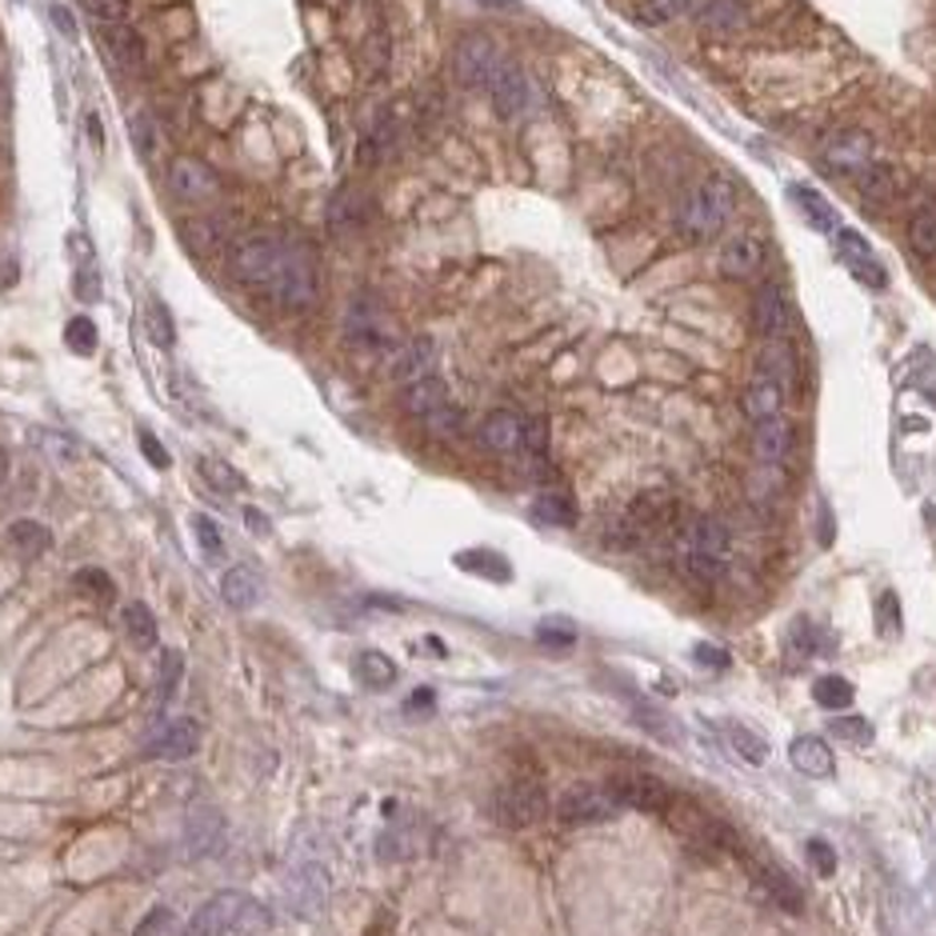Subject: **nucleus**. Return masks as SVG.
<instances>
[{
  "mask_svg": "<svg viewBox=\"0 0 936 936\" xmlns=\"http://www.w3.org/2000/svg\"><path fill=\"white\" fill-rule=\"evenodd\" d=\"M757 877L765 880L768 897L777 900V905H785L788 913H800L805 908V897H800V888L793 885V880L785 877V868H773V865H757Z\"/></svg>",
  "mask_w": 936,
  "mask_h": 936,
  "instance_id": "473e14b6",
  "label": "nucleus"
},
{
  "mask_svg": "<svg viewBox=\"0 0 936 936\" xmlns=\"http://www.w3.org/2000/svg\"><path fill=\"white\" fill-rule=\"evenodd\" d=\"M837 249H840V260L853 269V277L865 280L868 289H885V280H888L885 269H880L877 257H873V245H868L857 229H837Z\"/></svg>",
  "mask_w": 936,
  "mask_h": 936,
  "instance_id": "a211bd4d",
  "label": "nucleus"
},
{
  "mask_svg": "<svg viewBox=\"0 0 936 936\" xmlns=\"http://www.w3.org/2000/svg\"><path fill=\"white\" fill-rule=\"evenodd\" d=\"M132 145H137V152L145 160H157L160 157V129H157V120L152 117H137L132 120Z\"/></svg>",
  "mask_w": 936,
  "mask_h": 936,
  "instance_id": "37998d69",
  "label": "nucleus"
},
{
  "mask_svg": "<svg viewBox=\"0 0 936 936\" xmlns=\"http://www.w3.org/2000/svg\"><path fill=\"white\" fill-rule=\"evenodd\" d=\"M688 12H693V0H640L637 4V20L640 24H653V29L673 24V20L688 17Z\"/></svg>",
  "mask_w": 936,
  "mask_h": 936,
  "instance_id": "e433bc0d",
  "label": "nucleus"
},
{
  "mask_svg": "<svg viewBox=\"0 0 936 936\" xmlns=\"http://www.w3.org/2000/svg\"><path fill=\"white\" fill-rule=\"evenodd\" d=\"M532 512H537V520H545V525H557V528L577 525V505H572L565 492H540Z\"/></svg>",
  "mask_w": 936,
  "mask_h": 936,
  "instance_id": "4c0bfd02",
  "label": "nucleus"
},
{
  "mask_svg": "<svg viewBox=\"0 0 936 936\" xmlns=\"http://www.w3.org/2000/svg\"><path fill=\"white\" fill-rule=\"evenodd\" d=\"M104 44H109L112 60H117L125 72H137L140 64H145V40H140V32L132 29L129 20L104 24Z\"/></svg>",
  "mask_w": 936,
  "mask_h": 936,
  "instance_id": "a878e982",
  "label": "nucleus"
},
{
  "mask_svg": "<svg viewBox=\"0 0 936 936\" xmlns=\"http://www.w3.org/2000/svg\"><path fill=\"white\" fill-rule=\"evenodd\" d=\"M753 325L765 340H785L788 325H793V309H788L785 292L777 285H765V289L753 297Z\"/></svg>",
  "mask_w": 936,
  "mask_h": 936,
  "instance_id": "4be33fe9",
  "label": "nucleus"
},
{
  "mask_svg": "<svg viewBox=\"0 0 936 936\" xmlns=\"http://www.w3.org/2000/svg\"><path fill=\"white\" fill-rule=\"evenodd\" d=\"M785 405H788V389L777 377H765V372H757V377L748 380L745 397H740V409H745V417L753 420V425L785 417Z\"/></svg>",
  "mask_w": 936,
  "mask_h": 936,
  "instance_id": "dca6fc26",
  "label": "nucleus"
},
{
  "mask_svg": "<svg viewBox=\"0 0 936 936\" xmlns=\"http://www.w3.org/2000/svg\"><path fill=\"white\" fill-rule=\"evenodd\" d=\"M220 597L229 608H252L260 600V577L252 572L249 565H232L225 577H220Z\"/></svg>",
  "mask_w": 936,
  "mask_h": 936,
  "instance_id": "bb28decb",
  "label": "nucleus"
},
{
  "mask_svg": "<svg viewBox=\"0 0 936 936\" xmlns=\"http://www.w3.org/2000/svg\"><path fill=\"white\" fill-rule=\"evenodd\" d=\"M480 445L497 457H517L525 449V417L512 409H497L480 420Z\"/></svg>",
  "mask_w": 936,
  "mask_h": 936,
  "instance_id": "2eb2a0df",
  "label": "nucleus"
},
{
  "mask_svg": "<svg viewBox=\"0 0 936 936\" xmlns=\"http://www.w3.org/2000/svg\"><path fill=\"white\" fill-rule=\"evenodd\" d=\"M169 189L177 200H189V205H205V200L217 197L220 180L217 172L197 157H177L169 165Z\"/></svg>",
  "mask_w": 936,
  "mask_h": 936,
  "instance_id": "9b49d317",
  "label": "nucleus"
},
{
  "mask_svg": "<svg viewBox=\"0 0 936 936\" xmlns=\"http://www.w3.org/2000/svg\"><path fill=\"white\" fill-rule=\"evenodd\" d=\"M425 429H429L432 437H457V432L465 429V412H460L452 400H445L440 409H432L429 417H425Z\"/></svg>",
  "mask_w": 936,
  "mask_h": 936,
  "instance_id": "79ce46f5",
  "label": "nucleus"
},
{
  "mask_svg": "<svg viewBox=\"0 0 936 936\" xmlns=\"http://www.w3.org/2000/svg\"><path fill=\"white\" fill-rule=\"evenodd\" d=\"M289 897L300 917H317L325 897H329V873L320 865H312V860L309 865H297L289 873Z\"/></svg>",
  "mask_w": 936,
  "mask_h": 936,
  "instance_id": "6ab92c4d",
  "label": "nucleus"
},
{
  "mask_svg": "<svg viewBox=\"0 0 936 936\" xmlns=\"http://www.w3.org/2000/svg\"><path fill=\"white\" fill-rule=\"evenodd\" d=\"M813 700H817L820 708H828V713H845V708L857 700V688L848 685L845 677H820L817 685H813Z\"/></svg>",
  "mask_w": 936,
  "mask_h": 936,
  "instance_id": "c9c22d12",
  "label": "nucleus"
},
{
  "mask_svg": "<svg viewBox=\"0 0 936 936\" xmlns=\"http://www.w3.org/2000/svg\"><path fill=\"white\" fill-rule=\"evenodd\" d=\"M345 337L357 349H389L392 345V320L385 312V305H377L372 297H357L345 309Z\"/></svg>",
  "mask_w": 936,
  "mask_h": 936,
  "instance_id": "0eeeda50",
  "label": "nucleus"
},
{
  "mask_svg": "<svg viewBox=\"0 0 936 936\" xmlns=\"http://www.w3.org/2000/svg\"><path fill=\"white\" fill-rule=\"evenodd\" d=\"M797 205L808 212V220L817 225L820 232H833L837 229V212H833V205H828L825 197H820L817 189H808V185H797Z\"/></svg>",
  "mask_w": 936,
  "mask_h": 936,
  "instance_id": "a19ab883",
  "label": "nucleus"
},
{
  "mask_svg": "<svg viewBox=\"0 0 936 936\" xmlns=\"http://www.w3.org/2000/svg\"><path fill=\"white\" fill-rule=\"evenodd\" d=\"M89 17H97L100 24H120L129 17V0H80Z\"/></svg>",
  "mask_w": 936,
  "mask_h": 936,
  "instance_id": "3c124183",
  "label": "nucleus"
},
{
  "mask_svg": "<svg viewBox=\"0 0 936 936\" xmlns=\"http://www.w3.org/2000/svg\"><path fill=\"white\" fill-rule=\"evenodd\" d=\"M220 845H225V817L212 805L192 808L189 820H185V857L189 860L212 857Z\"/></svg>",
  "mask_w": 936,
  "mask_h": 936,
  "instance_id": "ddd939ff",
  "label": "nucleus"
},
{
  "mask_svg": "<svg viewBox=\"0 0 936 936\" xmlns=\"http://www.w3.org/2000/svg\"><path fill=\"white\" fill-rule=\"evenodd\" d=\"M405 708H409V713H417V708H425V713H429V708H432V693H429V688H420V693H412Z\"/></svg>",
  "mask_w": 936,
  "mask_h": 936,
  "instance_id": "680f3d73",
  "label": "nucleus"
},
{
  "mask_svg": "<svg viewBox=\"0 0 936 936\" xmlns=\"http://www.w3.org/2000/svg\"><path fill=\"white\" fill-rule=\"evenodd\" d=\"M693 20L708 37H737V32L748 29V9L740 0H705V4L693 9Z\"/></svg>",
  "mask_w": 936,
  "mask_h": 936,
  "instance_id": "aec40b11",
  "label": "nucleus"
},
{
  "mask_svg": "<svg viewBox=\"0 0 936 936\" xmlns=\"http://www.w3.org/2000/svg\"><path fill=\"white\" fill-rule=\"evenodd\" d=\"M908 245H913V252L925 260L936 257V205H925V209L913 212V220H908Z\"/></svg>",
  "mask_w": 936,
  "mask_h": 936,
  "instance_id": "2f4dec72",
  "label": "nucleus"
},
{
  "mask_svg": "<svg viewBox=\"0 0 936 936\" xmlns=\"http://www.w3.org/2000/svg\"><path fill=\"white\" fill-rule=\"evenodd\" d=\"M725 737H728V745H733V753H737L745 765H765V760H768L765 737H760V733H753V728L737 725V720H728Z\"/></svg>",
  "mask_w": 936,
  "mask_h": 936,
  "instance_id": "7c9ffc66",
  "label": "nucleus"
},
{
  "mask_svg": "<svg viewBox=\"0 0 936 936\" xmlns=\"http://www.w3.org/2000/svg\"><path fill=\"white\" fill-rule=\"evenodd\" d=\"M820 160H825V169L837 172V177H860L865 169L877 165V145H873L868 132L848 129V132H837L833 140H825Z\"/></svg>",
  "mask_w": 936,
  "mask_h": 936,
  "instance_id": "6e6552de",
  "label": "nucleus"
},
{
  "mask_svg": "<svg viewBox=\"0 0 936 936\" xmlns=\"http://www.w3.org/2000/svg\"><path fill=\"white\" fill-rule=\"evenodd\" d=\"M72 585H77L80 597L97 600V605H109L117 597V585H112V577L104 568H80L77 577H72Z\"/></svg>",
  "mask_w": 936,
  "mask_h": 936,
  "instance_id": "ea45409f",
  "label": "nucleus"
},
{
  "mask_svg": "<svg viewBox=\"0 0 936 936\" xmlns=\"http://www.w3.org/2000/svg\"><path fill=\"white\" fill-rule=\"evenodd\" d=\"M860 185H865V197L868 200H888L893 197V185H897V177H893V169H885V165H873V169L860 172Z\"/></svg>",
  "mask_w": 936,
  "mask_h": 936,
  "instance_id": "a18cd8bd",
  "label": "nucleus"
},
{
  "mask_svg": "<svg viewBox=\"0 0 936 936\" xmlns=\"http://www.w3.org/2000/svg\"><path fill=\"white\" fill-rule=\"evenodd\" d=\"M125 633H129V640L137 648H152L157 645V617H152L149 605H140V600H132V605H125Z\"/></svg>",
  "mask_w": 936,
  "mask_h": 936,
  "instance_id": "72a5a7b5",
  "label": "nucleus"
},
{
  "mask_svg": "<svg viewBox=\"0 0 936 936\" xmlns=\"http://www.w3.org/2000/svg\"><path fill=\"white\" fill-rule=\"evenodd\" d=\"M765 269V240L745 232V237H733L720 249V272L728 280H753L757 272Z\"/></svg>",
  "mask_w": 936,
  "mask_h": 936,
  "instance_id": "412c9836",
  "label": "nucleus"
},
{
  "mask_svg": "<svg viewBox=\"0 0 936 936\" xmlns=\"http://www.w3.org/2000/svg\"><path fill=\"white\" fill-rule=\"evenodd\" d=\"M200 740H205V728H200V720L180 717V720H172V725H165L157 737H152L149 757H157V760H189L192 753L200 748Z\"/></svg>",
  "mask_w": 936,
  "mask_h": 936,
  "instance_id": "f3484780",
  "label": "nucleus"
},
{
  "mask_svg": "<svg viewBox=\"0 0 936 936\" xmlns=\"http://www.w3.org/2000/svg\"><path fill=\"white\" fill-rule=\"evenodd\" d=\"M245 520H249V528H257V532H269V525H265V517H260V512H245Z\"/></svg>",
  "mask_w": 936,
  "mask_h": 936,
  "instance_id": "e2e57ef3",
  "label": "nucleus"
},
{
  "mask_svg": "<svg viewBox=\"0 0 936 936\" xmlns=\"http://www.w3.org/2000/svg\"><path fill=\"white\" fill-rule=\"evenodd\" d=\"M4 480H9V452L0 449V485H4Z\"/></svg>",
  "mask_w": 936,
  "mask_h": 936,
  "instance_id": "0e129e2a",
  "label": "nucleus"
},
{
  "mask_svg": "<svg viewBox=\"0 0 936 936\" xmlns=\"http://www.w3.org/2000/svg\"><path fill=\"white\" fill-rule=\"evenodd\" d=\"M697 660H700V665H717V668L728 665V657L720 653L717 645H697Z\"/></svg>",
  "mask_w": 936,
  "mask_h": 936,
  "instance_id": "bf43d9fd",
  "label": "nucleus"
},
{
  "mask_svg": "<svg viewBox=\"0 0 936 936\" xmlns=\"http://www.w3.org/2000/svg\"><path fill=\"white\" fill-rule=\"evenodd\" d=\"M357 677L369 688H392L397 685V665H392V657L369 648V653H360L357 657Z\"/></svg>",
  "mask_w": 936,
  "mask_h": 936,
  "instance_id": "f704fd0d",
  "label": "nucleus"
},
{
  "mask_svg": "<svg viewBox=\"0 0 936 936\" xmlns=\"http://www.w3.org/2000/svg\"><path fill=\"white\" fill-rule=\"evenodd\" d=\"M4 540H9V548L17 552V557H40V552H49L52 545V532L40 520H12L9 532H4Z\"/></svg>",
  "mask_w": 936,
  "mask_h": 936,
  "instance_id": "c85d7f7f",
  "label": "nucleus"
},
{
  "mask_svg": "<svg viewBox=\"0 0 936 936\" xmlns=\"http://www.w3.org/2000/svg\"><path fill=\"white\" fill-rule=\"evenodd\" d=\"M765 377H777L785 389H793V380H797V357H793V349H788L785 340H768L765 349H760V369Z\"/></svg>",
  "mask_w": 936,
  "mask_h": 936,
  "instance_id": "c756f323",
  "label": "nucleus"
},
{
  "mask_svg": "<svg viewBox=\"0 0 936 936\" xmlns=\"http://www.w3.org/2000/svg\"><path fill=\"white\" fill-rule=\"evenodd\" d=\"M192 532H197L200 548H205V557H220V552H225V537H220V525L212 517L197 512V517H192Z\"/></svg>",
  "mask_w": 936,
  "mask_h": 936,
  "instance_id": "de8ad7c7",
  "label": "nucleus"
},
{
  "mask_svg": "<svg viewBox=\"0 0 936 936\" xmlns=\"http://www.w3.org/2000/svg\"><path fill=\"white\" fill-rule=\"evenodd\" d=\"M488 92H492V109H497V117H505V120H517L532 109V80H528L517 64H505V69L497 72V80L488 84Z\"/></svg>",
  "mask_w": 936,
  "mask_h": 936,
  "instance_id": "f8f14e48",
  "label": "nucleus"
},
{
  "mask_svg": "<svg viewBox=\"0 0 936 936\" xmlns=\"http://www.w3.org/2000/svg\"><path fill=\"white\" fill-rule=\"evenodd\" d=\"M200 472H205V480H209L212 488H220V492H237V488H240L237 468H229L225 460L205 457V460H200Z\"/></svg>",
  "mask_w": 936,
  "mask_h": 936,
  "instance_id": "09e8293b",
  "label": "nucleus"
},
{
  "mask_svg": "<svg viewBox=\"0 0 936 936\" xmlns=\"http://www.w3.org/2000/svg\"><path fill=\"white\" fill-rule=\"evenodd\" d=\"M372 217V205L369 197L360 189H340L337 197H332L329 205V229L337 232V237H345V232H357L365 229Z\"/></svg>",
  "mask_w": 936,
  "mask_h": 936,
  "instance_id": "b1692460",
  "label": "nucleus"
},
{
  "mask_svg": "<svg viewBox=\"0 0 936 936\" xmlns=\"http://www.w3.org/2000/svg\"><path fill=\"white\" fill-rule=\"evenodd\" d=\"M560 825H605L617 813H625V805L617 800L613 785H572L568 793H560V800L552 805Z\"/></svg>",
  "mask_w": 936,
  "mask_h": 936,
  "instance_id": "39448f33",
  "label": "nucleus"
},
{
  "mask_svg": "<svg viewBox=\"0 0 936 936\" xmlns=\"http://www.w3.org/2000/svg\"><path fill=\"white\" fill-rule=\"evenodd\" d=\"M140 449H145V457H149V465H157V468H169V465H172L169 452H165V445H160V440L152 437L149 429L140 432Z\"/></svg>",
  "mask_w": 936,
  "mask_h": 936,
  "instance_id": "4d7b16f0",
  "label": "nucleus"
},
{
  "mask_svg": "<svg viewBox=\"0 0 936 936\" xmlns=\"http://www.w3.org/2000/svg\"><path fill=\"white\" fill-rule=\"evenodd\" d=\"M445 400H449V389H445V380L440 377H425V380H417V385H409V389L400 392L405 412H412L417 420H425L432 409H440Z\"/></svg>",
  "mask_w": 936,
  "mask_h": 936,
  "instance_id": "cd10ccee",
  "label": "nucleus"
},
{
  "mask_svg": "<svg viewBox=\"0 0 936 936\" xmlns=\"http://www.w3.org/2000/svg\"><path fill=\"white\" fill-rule=\"evenodd\" d=\"M52 20H57V29L64 32V37H77V20H72V12L69 9H52Z\"/></svg>",
  "mask_w": 936,
  "mask_h": 936,
  "instance_id": "052dcab7",
  "label": "nucleus"
},
{
  "mask_svg": "<svg viewBox=\"0 0 936 936\" xmlns=\"http://www.w3.org/2000/svg\"><path fill=\"white\" fill-rule=\"evenodd\" d=\"M788 760H793L797 773H805V777H820V780L833 777V768H837L833 748H828L820 737H797L793 740V748H788Z\"/></svg>",
  "mask_w": 936,
  "mask_h": 936,
  "instance_id": "393cba45",
  "label": "nucleus"
},
{
  "mask_svg": "<svg viewBox=\"0 0 936 936\" xmlns=\"http://www.w3.org/2000/svg\"><path fill=\"white\" fill-rule=\"evenodd\" d=\"M389 372L400 389H409V385H417V380H425V377H437V345H432L429 337H417V340H409V345H400V349L392 352Z\"/></svg>",
  "mask_w": 936,
  "mask_h": 936,
  "instance_id": "4468645a",
  "label": "nucleus"
},
{
  "mask_svg": "<svg viewBox=\"0 0 936 936\" xmlns=\"http://www.w3.org/2000/svg\"><path fill=\"white\" fill-rule=\"evenodd\" d=\"M272 920H269V913H265V905H257V900H249L245 905V913H240V920H237V933H245V936H260L265 928H269Z\"/></svg>",
  "mask_w": 936,
  "mask_h": 936,
  "instance_id": "5fc2aeb1",
  "label": "nucleus"
},
{
  "mask_svg": "<svg viewBox=\"0 0 936 936\" xmlns=\"http://www.w3.org/2000/svg\"><path fill=\"white\" fill-rule=\"evenodd\" d=\"M805 857H808V865L817 868V877H833V873H837V853H833V845H828L825 837L808 840Z\"/></svg>",
  "mask_w": 936,
  "mask_h": 936,
  "instance_id": "8fccbe9b",
  "label": "nucleus"
},
{
  "mask_svg": "<svg viewBox=\"0 0 936 936\" xmlns=\"http://www.w3.org/2000/svg\"><path fill=\"white\" fill-rule=\"evenodd\" d=\"M608 785H613L620 805L637 808V813H665V808L673 805L668 785L660 777H653V773H620V777H613Z\"/></svg>",
  "mask_w": 936,
  "mask_h": 936,
  "instance_id": "9d476101",
  "label": "nucleus"
},
{
  "mask_svg": "<svg viewBox=\"0 0 936 936\" xmlns=\"http://www.w3.org/2000/svg\"><path fill=\"white\" fill-rule=\"evenodd\" d=\"M545 813H548V797L537 780H508L488 800V817L505 828L537 825V820H545Z\"/></svg>",
  "mask_w": 936,
  "mask_h": 936,
  "instance_id": "20e7f679",
  "label": "nucleus"
},
{
  "mask_svg": "<svg viewBox=\"0 0 936 936\" xmlns=\"http://www.w3.org/2000/svg\"><path fill=\"white\" fill-rule=\"evenodd\" d=\"M788 452H793V425H788L785 417L753 425V457H757L760 465H780Z\"/></svg>",
  "mask_w": 936,
  "mask_h": 936,
  "instance_id": "5701e85b",
  "label": "nucleus"
},
{
  "mask_svg": "<svg viewBox=\"0 0 936 936\" xmlns=\"http://www.w3.org/2000/svg\"><path fill=\"white\" fill-rule=\"evenodd\" d=\"M229 272L245 289L277 300L280 309L305 312L320 297L317 260L305 245L272 232H249L229 245Z\"/></svg>",
  "mask_w": 936,
  "mask_h": 936,
  "instance_id": "f257e3e1",
  "label": "nucleus"
},
{
  "mask_svg": "<svg viewBox=\"0 0 936 936\" xmlns=\"http://www.w3.org/2000/svg\"><path fill=\"white\" fill-rule=\"evenodd\" d=\"M180 677H185V657H180L177 648H165V653H160V705L177 693Z\"/></svg>",
  "mask_w": 936,
  "mask_h": 936,
  "instance_id": "c03bdc74",
  "label": "nucleus"
},
{
  "mask_svg": "<svg viewBox=\"0 0 936 936\" xmlns=\"http://www.w3.org/2000/svg\"><path fill=\"white\" fill-rule=\"evenodd\" d=\"M828 733H833V737H840L845 745H853V748H868L873 740H877V728H873V720L857 717V713H845V717H837L833 725H828Z\"/></svg>",
  "mask_w": 936,
  "mask_h": 936,
  "instance_id": "58836bf2",
  "label": "nucleus"
},
{
  "mask_svg": "<svg viewBox=\"0 0 936 936\" xmlns=\"http://www.w3.org/2000/svg\"><path fill=\"white\" fill-rule=\"evenodd\" d=\"M537 640H540V645L560 648V653H565V648L577 645V628H572V625H557V620H545V625L537 628Z\"/></svg>",
  "mask_w": 936,
  "mask_h": 936,
  "instance_id": "603ef678",
  "label": "nucleus"
},
{
  "mask_svg": "<svg viewBox=\"0 0 936 936\" xmlns=\"http://www.w3.org/2000/svg\"><path fill=\"white\" fill-rule=\"evenodd\" d=\"M737 217V189L725 177H705L685 192L677 205V232L688 240H713L728 229V220Z\"/></svg>",
  "mask_w": 936,
  "mask_h": 936,
  "instance_id": "f03ea898",
  "label": "nucleus"
},
{
  "mask_svg": "<svg viewBox=\"0 0 936 936\" xmlns=\"http://www.w3.org/2000/svg\"><path fill=\"white\" fill-rule=\"evenodd\" d=\"M165 925H169V908H157V913L145 917V925L137 928V936H152V933H160Z\"/></svg>",
  "mask_w": 936,
  "mask_h": 936,
  "instance_id": "13d9d810",
  "label": "nucleus"
},
{
  "mask_svg": "<svg viewBox=\"0 0 936 936\" xmlns=\"http://www.w3.org/2000/svg\"><path fill=\"white\" fill-rule=\"evenodd\" d=\"M149 332H152V340H157L160 349H172V340H177V332H172V320H169V309H165V305H152V312H149Z\"/></svg>",
  "mask_w": 936,
  "mask_h": 936,
  "instance_id": "864d4df0",
  "label": "nucleus"
},
{
  "mask_svg": "<svg viewBox=\"0 0 936 936\" xmlns=\"http://www.w3.org/2000/svg\"><path fill=\"white\" fill-rule=\"evenodd\" d=\"M64 340H69V349L80 352V357H89L92 349H97V325H92L89 317H72L69 329H64Z\"/></svg>",
  "mask_w": 936,
  "mask_h": 936,
  "instance_id": "49530a36",
  "label": "nucleus"
},
{
  "mask_svg": "<svg viewBox=\"0 0 936 936\" xmlns=\"http://www.w3.org/2000/svg\"><path fill=\"white\" fill-rule=\"evenodd\" d=\"M500 69H505V57H500L492 37H485V32H468V37L457 40V49H452V72H457V80L465 89H488Z\"/></svg>",
  "mask_w": 936,
  "mask_h": 936,
  "instance_id": "423d86ee",
  "label": "nucleus"
},
{
  "mask_svg": "<svg viewBox=\"0 0 936 936\" xmlns=\"http://www.w3.org/2000/svg\"><path fill=\"white\" fill-rule=\"evenodd\" d=\"M460 565H465V568H477V572H485V577H492V580H508V565H505L500 557H492V552L460 557Z\"/></svg>",
  "mask_w": 936,
  "mask_h": 936,
  "instance_id": "6e6d98bb",
  "label": "nucleus"
},
{
  "mask_svg": "<svg viewBox=\"0 0 936 936\" xmlns=\"http://www.w3.org/2000/svg\"><path fill=\"white\" fill-rule=\"evenodd\" d=\"M728 557H733V540L728 528L713 517H700L688 525L685 532V572L697 585H717L725 577Z\"/></svg>",
  "mask_w": 936,
  "mask_h": 936,
  "instance_id": "7ed1b4c3",
  "label": "nucleus"
},
{
  "mask_svg": "<svg viewBox=\"0 0 936 936\" xmlns=\"http://www.w3.org/2000/svg\"><path fill=\"white\" fill-rule=\"evenodd\" d=\"M245 905H249V897L245 893H217V897H209L205 905L192 913L189 928L180 936H229L237 933V920L240 913H245Z\"/></svg>",
  "mask_w": 936,
  "mask_h": 936,
  "instance_id": "1a4fd4ad",
  "label": "nucleus"
}]
</instances>
